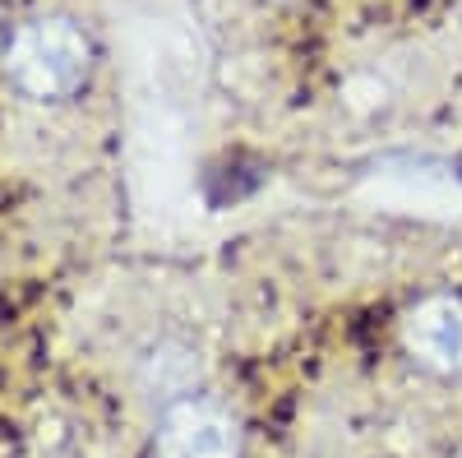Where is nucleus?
Segmentation results:
<instances>
[{
  "mask_svg": "<svg viewBox=\"0 0 462 458\" xmlns=\"http://www.w3.org/2000/svg\"><path fill=\"white\" fill-rule=\"evenodd\" d=\"M88 65H93V47L84 28H74L69 19H32L5 47L10 84L32 102L69 98L88 79Z\"/></svg>",
  "mask_w": 462,
  "mask_h": 458,
  "instance_id": "1",
  "label": "nucleus"
},
{
  "mask_svg": "<svg viewBox=\"0 0 462 458\" xmlns=\"http://www.w3.org/2000/svg\"><path fill=\"white\" fill-rule=\"evenodd\" d=\"M152 449L158 458H241V422L208 394H180L162 403Z\"/></svg>",
  "mask_w": 462,
  "mask_h": 458,
  "instance_id": "2",
  "label": "nucleus"
},
{
  "mask_svg": "<svg viewBox=\"0 0 462 458\" xmlns=\"http://www.w3.org/2000/svg\"><path fill=\"white\" fill-rule=\"evenodd\" d=\"M402 348L435 375L462 370V296H426L402 320Z\"/></svg>",
  "mask_w": 462,
  "mask_h": 458,
  "instance_id": "3",
  "label": "nucleus"
},
{
  "mask_svg": "<svg viewBox=\"0 0 462 458\" xmlns=\"http://www.w3.org/2000/svg\"><path fill=\"white\" fill-rule=\"evenodd\" d=\"M148 389L158 394L162 403L180 398V394H195L199 375H204V361L195 348H185V342H167V348H158L148 357Z\"/></svg>",
  "mask_w": 462,
  "mask_h": 458,
  "instance_id": "4",
  "label": "nucleus"
},
{
  "mask_svg": "<svg viewBox=\"0 0 462 458\" xmlns=\"http://www.w3.org/2000/svg\"><path fill=\"white\" fill-rule=\"evenodd\" d=\"M273 5H287V0H273Z\"/></svg>",
  "mask_w": 462,
  "mask_h": 458,
  "instance_id": "5",
  "label": "nucleus"
}]
</instances>
